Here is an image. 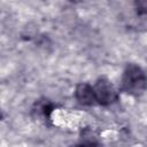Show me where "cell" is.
Returning <instances> with one entry per match:
<instances>
[{
    "instance_id": "obj_1",
    "label": "cell",
    "mask_w": 147,
    "mask_h": 147,
    "mask_svg": "<svg viewBox=\"0 0 147 147\" xmlns=\"http://www.w3.org/2000/svg\"><path fill=\"white\" fill-rule=\"evenodd\" d=\"M122 90L133 96L140 95L147 87V76L136 63L126 64L122 75Z\"/></svg>"
},
{
    "instance_id": "obj_2",
    "label": "cell",
    "mask_w": 147,
    "mask_h": 147,
    "mask_svg": "<svg viewBox=\"0 0 147 147\" xmlns=\"http://www.w3.org/2000/svg\"><path fill=\"white\" fill-rule=\"evenodd\" d=\"M93 90L96 103L101 106H110L118 100V92L114 84L107 77L98 78L93 86Z\"/></svg>"
},
{
    "instance_id": "obj_3",
    "label": "cell",
    "mask_w": 147,
    "mask_h": 147,
    "mask_svg": "<svg viewBox=\"0 0 147 147\" xmlns=\"http://www.w3.org/2000/svg\"><path fill=\"white\" fill-rule=\"evenodd\" d=\"M75 98L83 106H93L96 103L93 86L87 83H79L75 88Z\"/></svg>"
},
{
    "instance_id": "obj_4",
    "label": "cell",
    "mask_w": 147,
    "mask_h": 147,
    "mask_svg": "<svg viewBox=\"0 0 147 147\" xmlns=\"http://www.w3.org/2000/svg\"><path fill=\"white\" fill-rule=\"evenodd\" d=\"M134 9L139 16L147 15V0H138L134 1Z\"/></svg>"
},
{
    "instance_id": "obj_5",
    "label": "cell",
    "mask_w": 147,
    "mask_h": 147,
    "mask_svg": "<svg viewBox=\"0 0 147 147\" xmlns=\"http://www.w3.org/2000/svg\"><path fill=\"white\" fill-rule=\"evenodd\" d=\"M75 147H98V142L95 141V139H91V138L87 139V138H85L82 142H79Z\"/></svg>"
}]
</instances>
